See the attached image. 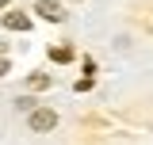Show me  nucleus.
Segmentation results:
<instances>
[{
    "label": "nucleus",
    "instance_id": "6",
    "mask_svg": "<svg viewBox=\"0 0 153 145\" xmlns=\"http://www.w3.org/2000/svg\"><path fill=\"white\" fill-rule=\"evenodd\" d=\"M16 107H19V111H35V99H31V95H19Z\"/></svg>",
    "mask_w": 153,
    "mask_h": 145
},
{
    "label": "nucleus",
    "instance_id": "3",
    "mask_svg": "<svg viewBox=\"0 0 153 145\" xmlns=\"http://www.w3.org/2000/svg\"><path fill=\"white\" fill-rule=\"evenodd\" d=\"M4 27H8V31H31V16H23V12H8V16H4Z\"/></svg>",
    "mask_w": 153,
    "mask_h": 145
},
{
    "label": "nucleus",
    "instance_id": "1",
    "mask_svg": "<svg viewBox=\"0 0 153 145\" xmlns=\"http://www.w3.org/2000/svg\"><path fill=\"white\" fill-rule=\"evenodd\" d=\"M27 115H31V130H35V134H50V130L57 126V115L50 107H35V111H27Z\"/></svg>",
    "mask_w": 153,
    "mask_h": 145
},
{
    "label": "nucleus",
    "instance_id": "5",
    "mask_svg": "<svg viewBox=\"0 0 153 145\" xmlns=\"http://www.w3.org/2000/svg\"><path fill=\"white\" fill-rule=\"evenodd\" d=\"M27 88H35V92L50 88V76H46V72H31V76H27Z\"/></svg>",
    "mask_w": 153,
    "mask_h": 145
},
{
    "label": "nucleus",
    "instance_id": "7",
    "mask_svg": "<svg viewBox=\"0 0 153 145\" xmlns=\"http://www.w3.org/2000/svg\"><path fill=\"white\" fill-rule=\"evenodd\" d=\"M4 72H8V57H0V76H4Z\"/></svg>",
    "mask_w": 153,
    "mask_h": 145
},
{
    "label": "nucleus",
    "instance_id": "4",
    "mask_svg": "<svg viewBox=\"0 0 153 145\" xmlns=\"http://www.w3.org/2000/svg\"><path fill=\"white\" fill-rule=\"evenodd\" d=\"M50 61H57V65L73 61V46H54V50H50Z\"/></svg>",
    "mask_w": 153,
    "mask_h": 145
},
{
    "label": "nucleus",
    "instance_id": "2",
    "mask_svg": "<svg viewBox=\"0 0 153 145\" xmlns=\"http://www.w3.org/2000/svg\"><path fill=\"white\" fill-rule=\"evenodd\" d=\"M35 12H38L42 19H50V23H61V19H65V8H61L57 0H38Z\"/></svg>",
    "mask_w": 153,
    "mask_h": 145
}]
</instances>
